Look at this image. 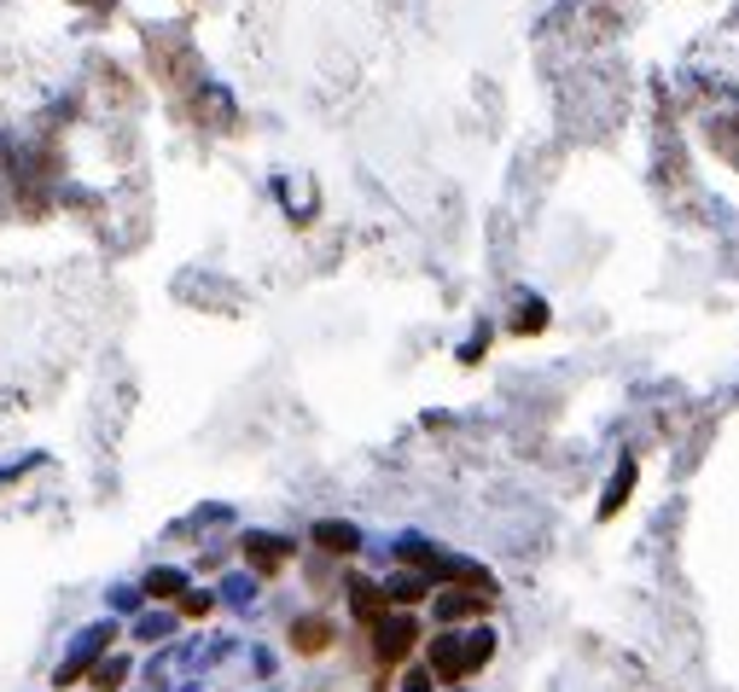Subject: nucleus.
<instances>
[{
    "label": "nucleus",
    "mask_w": 739,
    "mask_h": 692,
    "mask_svg": "<svg viewBox=\"0 0 739 692\" xmlns=\"http://www.w3.org/2000/svg\"><path fill=\"white\" fill-rule=\"evenodd\" d=\"M315 542L332 547V553H349V547H356V530H349V524H321V530H315Z\"/></svg>",
    "instance_id": "nucleus-4"
},
{
    "label": "nucleus",
    "mask_w": 739,
    "mask_h": 692,
    "mask_svg": "<svg viewBox=\"0 0 739 692\" xmlns=\"http://www.w3.org/2000/svg\"><path fill=\"white\" fill-rule=\"evenodd\" d=\"M250 553H257V565H268V570L280 565V542H262V535H257V542H250Z\"/></svg>",
    "instance_id": "nucleus-7"
},
{
    "label": "nucleus",
    "mask_w": 739,
    "mask_h": 692,
    "mask_svg": "<svg viewBox=\"0 0 739 692\" xmlns=\"http://www.w3.org/2000/svg\"><path fill=\"white\" fill-rule=\"evenodd\" d=\"M414 640H419V629H414L408 617L384 622V629H379V657H384V664H396V657H408V652H414Z\"/></svg>",
    "instance_id": "nucleus-2"
},
{
    "label": "nucleus",
    "mask_w": 739,
    "mask_h": 692,
    "mask_svg": "<svg viewBox=\"0 0 739 692\" xmlns=\"http://www.w3.org/2000/svg\"><path fill=\"white\" fill-rule=\"evenodd\" d=\"M379 611H384L379 588H367V582H356V617H379Z\"/></svg>",
    "instance_id": "nucleus-6"
},
{
    "label": "nucleus",
    "mask_w": 739,
    "mask_h": 692,
    "mask_svg": "<svg viewBox=\"0 0 739 692\" xmlns=\"http://www.w3.org/2000/svg\"><path fill=\"white\" fill-rule=\"evenodd\" d=\"M408 692H431V675H414V681H408Z\"/></svg>",
    "instance_id": "nucleus-8"
},
{
    "label": "nucleus",
    "mask_w": 739,
    "mask_h": 692,
    "mask_svg": "<svg viewBox=\"0 0 739 692\" xmlns=\"http://www.w3.org/2000/svg\"><path fill=\"white\" fill-rule=\"evenodd\" d=\"M629 483H635V466H624V471H617V478H612V489H606V518L617 512V506H624V495H629Z\"/></svg>",
    "instance_id": "nucleus-5"
},
{
    "label": "nucleus",
    "mask_w": 739,
    "mask_h": 692,
    "mask_svg": "<svg viewBox=\"0 0 739 692\" xmlns=\"http://www.w3.org/2000/svg\"><path fill=\"white\" fill-rule=\"evenodd\" d=\"M490 652H495V634H466V640H436V646H431V669L443 675V681H460L466 669L490 664Z\"/></svg>",
    "instance_id": "nucleus-1"
},
{
    "label": "nucleus",
    "mask_w": 739,
    "mask_h": 692,
    "mask_svg": "<svg viewBox=\"0 0 739 692\" xmlns=\"http://www.w3.org/2000/svg\"><path fill=\"white\" fill-rule=\"evenodd\" d=\"M292 640H297V652H321L327 640H332V629H327L321 617H309V622H297V629H292Z\"/></svg>",
    "instance_id": "nucleus-3"
}]
</instances>
